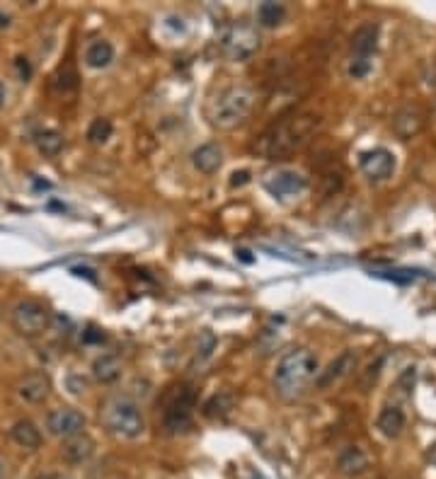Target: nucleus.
<instances>
[{"mask_svg": "<svg viewBox=\"0 0 436 479\" xmlns=\"http://www.w3.org/2000/svg\"><path fill=\"white\" fill-rule=\"evenodd\" d=\"M318 128H320V116L313 112L284 114L257 138L255 150L267 160H286L303 150L315 138Z\"/></svg>", "mask_w": 436, "mask_h": 479, "instance_id": "1", "label": "nucleus"}, {"mask_svg": "<svg viewBox=\"0 0 436 479\" xmlns=\"http://www.w3.org/2000/svg\"><path fill=\"white\" fill-rule=\"evenodd\" d=\"M257 95L248 85H230L213 95L206 104V121L216 131H235L253 116Z\"/></svg>", "mask_w": 436, "mask_h": 479, "instance_id": "2", "label": "nucleus"}, {"mask_svg": "<svg viewBox=\"0 0 436 479\" xmlns=\"http://www.w3.org/2000/svg\"><path fill=\"white\" fill-rule=\"evenodd\" d=\"M318 359L308 349H291L279 359L274 368L272 385L281 399H296L305 392L310 380L315 378Z\"/></svg>", "mask_w": 436, "mask_h": 479, "instance_id": "3", "label": "nucleus"}, {"mask_svg": "<svg viewBox=\"0 0 436 479\" xmlns=\"http://www.w3.org/2000/svg\"><path fill=\"white\" fill-rule=\"evenodd\" d=\"M100 423L112 436L133 441L146 431V419L138 404L126 395H109L100 402Z\"/></svg>", "mask_w": 436, "mask_h": 479, "instance_id": "4", "label": "nucleus"}, {"mask_svg": "<svg viewBox=\"0 0 436 479\" xmlns=\"http://www.w3.org/2000/svg\"><path fill=\"white\" fill-rule=\"evenodd\" d=\"M194 421V392L189 388L173 390L163 404V426L168 433H184Z\"/></svg>", "mask_w": 436, "mask_h": 479, "instance_id": "5", "label": "nucleus"}, {"mask_svg": "<svg viewBox=\"0 0 436 479\" xmlns=\"http://www.w3.org/2000/svg\"><path fill=\"white\" fill-rule=\"evenodd\" d=\"M51 324V312L39 300H22L12 308V327L20 336L34 339V336L44 334Z\"/></svg>", "mask_w": 436, "mask_h": 479, "instance_id": "6", "label": "nucleus"}, {"mask_svg": "<svg viewBox=\"0 0 436 479\" xmlns=\"http://www.w3.org/2000/svg\"><path fill=\"white\" fill-rule=\"evenodd\" d=\"M260 41L262 39H260V34H257V29L253 27V24L238 22L223 34L220 48H223V53L230 61H248V58H253L257 53Z\"/></svg>", "mask_w": 436, "mask_h": 479, "instance_id": "7", "label": "nucleus"}, {"mask_svg": "<svg viewBox=\"0 0 436 479\" xmlns=\"http://www.w3.org/2000/svg\"><path fill=\"white\" fill-rule=\"evenodd\" d=\"M262 184H264V189H267V192L279 201L298 199V196L305 194V189H308V180H305L300 172L286 170V168L267 172Z\"/></svg>", "mask_w": 436, "mask_h": 479, "instance_id": "8", "label": "nucleus"}, {"mask_svg": "<svg viewBox=\"0 0 436 479\" xmlns=\"http://www.w3.org/2000/svg\"><path fill=\"white\" fill-rule=\"evenodd\" d=\"M88 426V419H85L83 411L73 409V407H61V409H51L46 414V431L56 438L69 441L73 436H81Z\"/></svg>", "mask_w": 436, "mask_h": 479, "instance_id": "9", "label": "nucleus"}, {"mask_svg": "<svg viewBox=\"0 0 436 479\" xmlns=\"http://www.w3.org/2000/svg\"><path fill=\"white\" fill-rule=\"evenodd\" d=\"M359 168L371 182H385L395 172V155L385 148H373L361 153Z\"/></svg>", "mask_w": 436, "mask_h": 479, "instance_id": "10", "label": "nucleus"}, {"mask_svg": "<svg viewBox=\"0 0 436 479\" xmlns=\"http://www.w3.org/2000/svg\"><path fill=\"white\" fill-rule=\"evenodd\" d=\"M427 126V114L425 109L415 107V104H407V107L397 109L395 116H392V131H395L397 138L410 140L415 136H420Z\"/></svg>", "mask_w": 436, "mask_h": 479, "instance_id": "11", "label": "nucleus"}, {"mask_svg": "<svg viewBox=\"0 0 436 479\" xmlns=\"http://www.w3.org/2000/svg\"><path fill=\"white\" fill-rule=\"evenodd\" d=\"M356 364H359V356H356V351H352V349H347V351H342L337 359L330 364L325 371L320 373V376L315 378V385L320 390H328L333 388L335 383H340L342 378H347L349 373L354 371Z\"/></svg>", "mask_w": 436, "mask_h": 479, "instance_id": "12", "label": "nucleus"}, {"mask_svg": "<svg viewBox=\"0 0 436 479\" xmlns=\"http://www.w3.org/2000/svg\"><path fill=\"white\" fill-rule=\"evenodd\" d=\"M17 395L29 404H41L51 395V378L41 371L27 373L20 383H17Z\"/></svg>", "mask_w": 436, "mask_h": 479, "instance_id": "13", "label": "nucleus"}, {"mask_svg": "<svg viewBox=\"0 0 436 479\" xmlns=\"http://www.w3.org/2000/svg\"><path fill=\"white\" fill-rule=\"evenodd\" d=\"M349 46H352V53L356 58H368L378 46V27L376 24H361L352 32V39H349Z\"/></svg>", "mask_w": 436, "mask_h": 479, "instance_id": "14", "label": "nucleus"}, {"mask_svg": "<svg viewBox=\"0 0 436 479\" xmlns=\"http://www.w3.org/2000/svg\"><path fill=\"white\" fill-rule=\"evenodd\" d=\"M61 453H64L66 463L83 465V463H88L92 455H95V441H92L88 433L73 436V438H69L64 443V450H61Z\"/></svg>", "mask_w": 436, "mask_h": 479, "instance_id": "15", "label": "nucleus"}, {"mask_svg": "<svg viewBox=\"0 0 436 479\" xmlns=\"http://www.w3.org/2000/svg\"><path fill=\"white\" fill-rule=\"evenodd\" d=\"M368 465H371V460H368L366 453L361 450V448H356V445L345 448V450L340 453V458H337V470H340L342 475H347V477L364 475V472L368 470Z\"/></svg>", "mask_w": 436, "mask_h": 479, "instance_id": "16", "label": "nucleus"}, {"mask_svg": "<svg viewBox=\"0 0 436 479\" xmlns=\"http://www.w3.org/2000/svg\"><path fill=\"white\" fill-rule=\"evenodd\" d=\"M192 165L204 175H213L223 165V150L216 143H204L192 153Z\"/></svg>", "mask_w": 436, "mask_h": 479, "instance_id": "17", "label": "nucleus"}, {"mask_svg": "<svg viewBox=\"0 0 436 479\" xmlns=\"http://www.w3.org/2000/svg\"><path fill=\"white\" fill-rule=\"evenodd\" d=\"M112 61H114V46L109 44L107 39H95L85 48V66H88V68L102 71L107 68Z\"/></svg>", "mask_w": 436, "mask_h": 479, "instance_id": "18", "label": "nucleus"}, {"mask_svg": "<svg viewBox=\"0 0 436 479\" xmlns=\"http://www.w3.org/2000/svg\"><path fill=\"white\" fill-rule=\"evenodd\" d=\"M92 376H95L97 383L102 385H112L116 380L121 378V364L119 359L112 354H102L95 359V364H92Z\"/></svg>", "mask_w": 436, "mask_h": 479, "instance_id": "19", "label": "nucleus"}, {"mask_svg": "<svg viewBox=\"0 0 436 479\" xmlns=\"http://www.w3.org/2000/svg\"><path fill=\"white\" fill-rule=\"evenodd\" d=\"M10 436L12 441H15L20 448H27V450H36V448L41 445V433L39 428H36L34 421L29 419H20L15 421V426L10 428Z\"/></svg>", "mask_w": 436, "mask_h": 479, "instance_id": "20", "label": "nucleus"}, {"mask_svg": "<svg viewBox=\"0 0 436 479\" xmlns=\"http://www.w3.org/2000/svg\"><path fill=\"white\" fill-rule=\"evenodd\" d=\"M376 426L385 438H397L405 428V411L400 407H385L378 414Z\"/></svg>", "mask_w": 436, "mask_h": 479, "instance_id": "21", "label": "nucleus"}, {"mask_svg": "<svg viewBox=\"0 0 436 479\" xmlns=\"http://www.w3.org/2000/svg\"><path fill=\"white\" fill-rule=\"evenodd\" d=\"M235 407V395L233 392H216L213 397L206 399L204 404V416H208V419H220V416H225L228 411Z\"/></svg>", "mask_w": 436, "mask_h": 479, "instance_id": "22", "label": "nucleus"}, {"mask_svg": "<svg viewBox=\"0 0 436 479\" xmlns=\"http://www.w3.org/2000/svg\"><path fill=\"white\" fill-rule=\"evenodd\" d=\"M34 143H36V150H39L41 155H49V158L59 155V153L64 150V136H61L59 131H51V128L36 133Z\"/></svg>", "mask_w": 436, "mask_h": 479, "instance_id": "23", "label": "nucleus"}, {"mask_svg": "<svg viewBox=\"0 0 436 479\" xmlns=\"http://www.w3.org/2000/svg\"><path fill=\"white\" fill-rule=\"evenodd\" d=\"M284 17H286V8L281 3L267 0V3H262L260 8H257V22H260L262 27H279V24L284 22Z\"/></svg>", "mask_w": 436, "mask_h": 479, "instance_id": "24", "label": "nucleus"}, {"mask_svg": "<svg viewBox=\"0 0 436 479\" xmlns=\"http://www.w3.org/2000/svg\"><path fill=\"white\" fill-rule=\"evenodd\" d=\"M112 131H114L112 121L104 119V116H97V119H92L90 126H88V143L90 145H104L109 138H112Z\"/></svg>", "mask_w": 436, "mask_h": 479, "instance_id": "25", "label": "nucleus"}, {"mask_svg": "<svg viewBox=\"0 0 436 479\" xmlns=\"http://www.w3.org/2000/svg\"><path fill=\"white\" fill-rule=\"evenodd\" d=\"M76 88H78V73L73 71V66H66V68H61L56 76H54V90L69 92Z\"/></svg>", "mask_w": 436, "mask_h": 479, "instance_id": "26", "label": "nucleus"}, {"mask_svg": "<svg viewBox=\"0 0 436 479\" xmlns=\"http://www.w3.org/2000/svg\"><path fill=\"white\" fill-rule=\"evenodd\" d=\"M213 349H216V339H213L211 331H204V334L199 336V346H196V359H199V361L208 359Z\"/></svg>", "mask_w": 436, "mask_h": 479, "instance_id": "27", "label": "nucleus"}, {"mask_svg": "<svg viewBox=\"0 0 436 479\" xmlns=\"http://www.w3.org/2000/svg\"><path fill=\"white\" fill-rule=\"evenodd\" d=\"M368 71H371V61L368 58H354L352 63H349V76H352L354 80L366 78Z\"/></svg>", "mask_w": 436, "mask_h": 479, "instance_id": "28", "label": "nucleus"}, {"mask_svg": "<svg viewBox=\"0 0 436 479\" xmlns=\"http://www.w3.org/2000/svg\"><path fill=\"white\" fill-rule=\"evenodd\" d=\"M325 184H328V187H325V196H335L345 187V177H342L340 172H330V175L325 177Z\"/></svg>", "mask_w": 436, "mask_h": 479, "instance_id": "29", "label": "nucleus"}, {"mask_svg": "<svg viewBox=\"0 0 436 479\" xmlns=\"http://www.w3.org/2000/svg\"><path fill=\"white\" fill-rule=\"evenodd\" d=\"M380 366H383V359H378L376 364H371L366 368V373H364V378H361V388H371L373 383H376V378H378V373H380Z\"/></svg>", "mask_w": 436, "mask_h": 479, "instance_id": "30", "label": "nucleus"}, {"mask_svg": "<svg viewBox=\"0 0 436 479\" xmlns=\"http://www.w3.org/2000/svg\"><path fill=\"white\" fill-rule=\"evenodd\" d=\"M397 385H400V390L407 395V392L415 388V368H405V373L400 376V380H397Z\"/></svg>", "mask_w": 436, "mask_h": 479, "instance_id": "31", "label": "nucleus"}, {"mask_svg": "<svg viewBox=\"0 0 436 479\" xmlns=\"http://www.w3.org/2000/svg\"><path fill=\"white\" fill-rule=\"evenodd\" d=\"M15 66H17V71H20V78H22V83H27V80L32 78V66L27 63V58L17 56V58H15Z\"/></svg>", "mask_w": 436, "mask_h": 479, "instance_id": "32", "label": "nucleus"}, {"mask_svg": "<svg viewBox=\"0 0 436 479\" xmlns=\"http://www.w3.org/2000/svg\"><path fill=\"white\" fill-rule=\"evenodd\" d=\"M250 182V172L240 170V172H233L230 175V187H245Z\"/></svg>", "mask_w": 436, "mask_h": 479, "instance_id": "33", "label": "nucleus"}, {"mask_svg": "<svg viewBox=\"0 0 436 479\" xmlns=\"http://www.w3.org/2000/svg\"><path fill=\"white\" fill-rule=\"evenodd\" d=\"M102 339H104V334H102L100 329H95V327H90V329L83 334V341H85V344H95V341H102Z\"/></svg>", "mask_w": 436, "mask_h": 479, "instance_id": "34", "label": "nucleus"}, {"mask_svg": "<svg viewBox=\"0 0 436 479\" xmlns=\"http://www.w3.org/2000/svg\"><path fill=\"white\" fill-rule=\"evenodd\" d=\"M69 385H71V392H76V395H81V392H85V388H88V383H85L83 378H76V376L69 380Z\"/></svg>", "mask_w": 436, "mask_h": 479, "instance_id": "35", "label": "nucleus"}, {"mask_svg": "<svg viewBox=\"0 0 436 479\" xmlns=\"http://www.w3.org/2000/svg\"><path fill=\"white\" fill-rule=\"evenodd\" d=\"M5 102H8V88H5V83L0 80V109L5 107Z\"/></svg>", "mask_w": 436, "mask_h": 479, "instance_id": "36", "label": "nucleus"}, {"mask_svg": "<svg viewBox=\"0 0 436 479\" xmlns=\"http://www.w3.org/2000/svg\"><path fill=\"white\" fill-rule=\"evenodd\" d=\"M427 460H429V463H432V465H436V443H434V445H429Z\"/></svg>", "mask_w": 436, "mask_h": 479, "instance_id": "37", "label": "nucleus"}, {"mask_svg": "<svg viewBox=\"0 0 436 479\" xmlns=\"http://www.w3.org/2000/svg\"><path fill=\"white\" fill-rule=\"evenodd\" d=\"M41 479H69V477H64V475H59V472H51V475H44Z\"/></svg>", "mask_w": 436, "mask_h": 479, "instance_id": "38", "label": "nucleus"}, {"mask_svg": "<svg viewBox=\"0 0 436 479\" xmlns=\"http://www.w3.org/2000/svg\"><path fill=\"white\" fill-rule=\"evenodd\" d=\"M3 477H5V463L0 460V479H3Z\"/></svg>", "mask_w": 436, "mask_h": 479, "instance_id": "39", "label": "nucleus"}]
</instances>
